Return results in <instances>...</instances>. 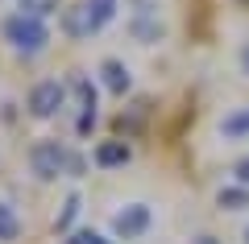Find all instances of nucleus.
Instances as JSON below:
<instances>
[{
	"instance_id": "1",
	"label": "nucleus",
	"mask_w": 249,
	"mask_h": 244,
	"mask_svg": "<svg viewBox=\"0 0 249 244\" xmlns=\"http://www.w3.org/2000/svg\"><path fill=\"white\" fill-rule=\"evenodd\" d=\"M0 37L21 54V58H37V54L50 46V25L42 17H29V13H9V17L0 21Z\"/></svg>"
},
{
	"instance_id": "2",
	"label": "nucleus",
	"mask_w": 249,
	"mask_h": 244,
	"mask_svg": "<svg viewBox=\"0 0 249 244\" xmlns=\"http://www.w3.org/2000/svg\"><path fill=\"white\" fill-rule=\"evenodd\" d=\"M29 170H34L37 182H54V178L71 174V149L62 141H37L29 149Z\"/></svg>"
},
{
	"instance_id": "3",
	"label": "nucleus",
	"mask_w": 249,
	"mask_h": 244,
	"mask_svg": "<svg viewBox=\"0 0 249 244\" xmlns=\"http://www.w3.org/2000/svg\"><path fill=\"white\" fill-rule=\"evenodd\" d=\"M62 104H67V83H58V79H37L34 87H29V116L34 120H50V116L62 112Z\"/></svg>"
},
{
	"instance_id": "4",
	"label": "nucleus",
	"mask_w": 249,
	"mask_h": 244,
	"mask_svg": "<svg viewBox=\"0 0 249 244\" xmlns=\"http://www.w3.org/2000/svg\"><path fill=\"white\" fill-rule=\"evenodd\" d=\"M154 228V207L150 203H124L112 215V236L116 240H137Z\"/></svg>"
},
{
	"instance_id": "5",
	"label": "nucleus",
	"mask_w": 249,
	"mask_h": 244,
	"mask_svg": "<svg viewBox=\"0 0 249 244\" xmlns=\"http://www.w3.org/2000/svg\"><path fill=\"white\" fill-rule=\"evenodd\" d=\"M129 33H133L142 46H154V42H162L166 25L158 21V9H150V4L142 0V9H133V17H129Z\"/></svg>"
},
{
	"instance_id": "6",
	"label": "nucleus",
	"mask_w": 249,
	"mask_h": 244,
	"mask_svg": "<svg viewBox=\"0 0 249 244\" xmlns=\"http://www.w3.org/2000/svg\"><path fill=\"white\" fill-rule=\"evenodd\" d=\"M100 83H104L112 96H129L133 75H129V66H124L121 58H104V62H100Z\"/></svg>"
},
{
	"instance_id": "7",
	"label": "nucleus",
	"mask_w": 249,
	"mask_h": 244,
	"mask_svg": "<svg viewBox=\"0 0 249 244\" xmlns=\"http://www.w3.org/2000/svg\"><path fill=\"white\" fill-rule=\"evenodd\" d=\"M116 0H83V17H88V37L91 33H100V29L108 25V21L116 17Z\"/></svg>"
},
{
	"instance_id": "8",
	"label": "nucleus",
	"mask_w": 249,
	"mask_h": 244,
	"mask_svg": "<svg viewBox=\"0 0 249 244\" xmlns=\"http://www.w3.org/2000/svg\"><path fill=\"white\" fill-rule=\"evenodd\" d=\"M91 157H96V166H100V170H116V166H124V162L133 157V149L124 145V141H100Z\"/></svg>"
},
{
	"instance_id": "9",
	"label": "nucleus",
	"mask_w": 249,
	"mask_h": 244,
	"mask_svg": "<svg viewBox=\"0 0 249 244\" xmlns=\"http://www.w3.org/2000/svg\"><path fill=\"white\" fill-rule=\"evenodd\" d=\"M220 137H224V141H241V137H249V104L232 108V112L220 120Z\"/></svg>"
},
{
	"instance_id": "10",
	"label": "nucleus",
	"mask_w": 249,
	"mask_h": 244,
	"mask_svg": "<svg viewBox=\"0 0 249 244\" xmlns=\"http://www.w3.org/2000/svg\"><path fill=\"white\" fill-rule=\"evenodd\" d=\"M21 240V215L13 203L0 199V244H17Z\"/></svg>"
},
{
	"instance_id": "11",
	"label": "nucleus",
	"mask_w": 249,
	"mask_h": 244,
	"mask_svg": "<svg viewBox=\"0 0 249 244\" xmlns=\"http://www.w3.org/2000/svg\"><path fill=\"white\" fill-rule=\"evenodd\" d=\"M216 203H220V211H245L249 207V186H220L216 191Z\"/></svg>"
},
{
	"instance_id": "12",
	"label": "nucleus",
	"mask_w": 249,
	"mask_h": 244,
	"mask_svg": "<svg viewBox=\"0 0 249 244\" xmlns=\"http://www.w3.org/2000/svg\"><path fill=\"white\" fill-rule=\"evenodd\" d=\"M62 29H67L71 37H88V17H83V4L67 9V17H62Z\"/></svg>"
},
{
	"instance_id": "13",
	"label": "nucleus",
	"mask_w": 249,
	"mask_h": 244,
	"mask_svg": "<svg viewBox=\"0 0 249 244\" xmlns=\"http://www.w3.org/2000/svg\"><path fill=\"white\" fill-rule=\"evenodd\" d=\"M75 215H79V195H71V199L62 203V211H58V219H54V232H67V228L75 224Z\"/></svg>"
},
{
	"instance_id": "14",
	"label": "nucleus",
	"mask_w": 249,
	"mask_h": 244,
	"mask_svg": "<svg viewBox=\"0 0 249 244\" xmlns=\"http://www.w3.org/2000/svg\"><path fill=\"white\" fill-rule=\"evenodd\" d=\"M21 13H29V17H50V13H58V0H21Z\"/></svg>"
},
{
	"instance_id": "15",
	"label": "nucleus",
	"mask_w": 249,
	"mask_h": 244,
	"mask_svg": "<svg viewBox=\"0 0 249 244\" xmlns=\"http://www.w3.org/2000/svg\"><path fill=\"white\" fill-rule=\"evenodd\" d=\"M232 182H237V186H249V153L232 162Z\"/></svg>"
},
{
	"instance_id": "16",
	"label": "nucleus",
	"mask_w": 249,
	"mask_h": 244,
	"mask_svg": "<svg viewBox=\"0 0 249 244\" xmlns=\"http://www.w3.org/2000/svg\"><path fill=\"white\" fill-rule=\"evenodd\" d=\"M83 244H112L108 236H100V232H83Z\"/></svg>"
},
{
	"instance_id": "17",
	"label": "nucleus",
	"mask_w": 249,
	"mask_h": 244,
	"mask_svg": "<svg viewBox=\"0 0 249 244\" xmlns=\"http://www.w3.org/2000/svg\"><path fill=\"white\" fill-rule=\"evenodd\" d=\"M241 70H245V79H249V42L241 46Z\"/></svg>"
},
{
	"instance_id": "18",
	"label": "nucleus",
	"mask_w": 249,
	"mask_h": 244,
	"mask_svg": "<svg viewBox=\"0 0 249 244\" xmlns=\"http://www.w3.org/2000/svg\"><path fill=\"white\" fill-rule=\"evenodd\" d=\"M191 244H220V240H216L212 232H204V236H196V240H191Z\"/></svg>"
},
{
	"instance_id": "19",
	"label": "nucleus",
	"mask_w": 249,
	"mask_h": 244,
	"mask_svg": "<svg viewBox=\"0 0 249 244\" xmlns=\"http://www.w3.org/2000/svg\"><path fill=\"white\" fill-rule=\"evenodd\" d=\"M245 244H249V224H245Z\"/></svg>"
}]
</instances>
